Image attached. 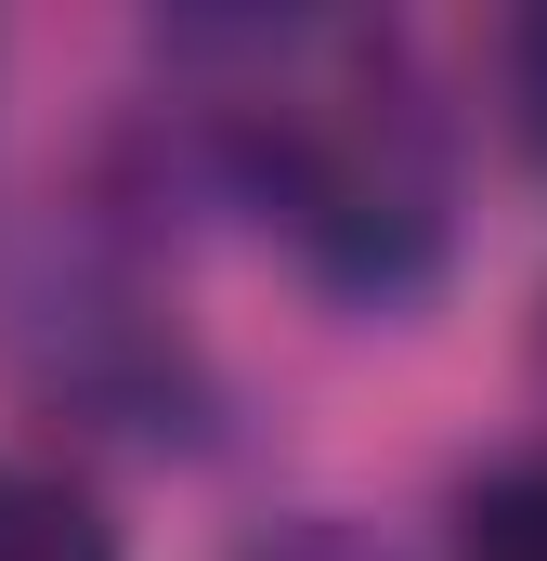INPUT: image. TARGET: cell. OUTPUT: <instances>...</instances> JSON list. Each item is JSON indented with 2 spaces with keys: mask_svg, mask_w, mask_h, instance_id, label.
Segmentation results:
<instances>
[{
  "mask_svg": "<svg viewBox=\"0 0 547 561\" xmlns=\"http://www.w3.org/2000/svg\"><path fill=\"white\" fill-rule=\"evenodd\" d=\"M0 561H118V536H105V510L66 470L0 457Z\"/></svg>",
  "mask_w": 547,
  "mask_h": 561,
  "instance_id": "cell-2",
  "label": "cell"
},
{
  "mask_svg": "<svg viewBox=\"0 0 547 561\" xmlns=\"http://www.w3.org/2000/svg\"><path fill=\"white\" fill-rule=\"evenodd\" d=\"M496 79H509V131H522V144L547 157V13H522V26H509Z\"/></svg>",
  "mask_w": 547,
  "mask_h": 561,
  "instance_id": "cell-4",
  "label": "cell"
},
{
  "mask_svg": "<svg viewBox=\"0 0 547 561\" xmlns=\"http://www.w3.org/2000/svg\"><path fill=\"white\" fill-rule=\"evenodd\" d=\"M456 561H547V457L496 470V483L469 496V523H456Z\"/></svg>",
  "mask_w": 547,
  "mask_h": 561,
  "instance_id": "cell-3",
  "label": "cell"
},
{
  "mask_svg": "<svg viewBox=\"0 0 547 561\" xmlns=\"http://www.w3.org/2000/svg\"><path fill=\"white\" fill-rule=\"evenodd\" d=\"M248 79L222 92V157L274 236L352 300H392L443 249V131L405 53L365 26H248Z\"/></svg>",
  "mask_w": 547,
  "mask_h": 561,
  "instance_id": "cell-1",
  "label": "cell"
}]
</instances>
